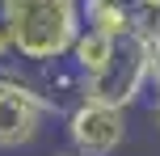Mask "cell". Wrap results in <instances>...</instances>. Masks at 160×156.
Segmentation results:
<instances>
[{
	"label": "cell",
	"mask_w": 160,
	"mask_h": 156,
	"mask_svg": "<svg viewBox=\"0 0 160 156\" xmlns=\"http://www.w3.org/2000/svg\"><path fill=\"white\" fill-rule=\"evenodd\" d=\"M0 25L13 59L30 72L68 63L84 34V0H0Z\"/></svg>",
	"instance_id": "cell-1"
},
{
	"label": "cell",
	"mask_w": 160,
	"mask_h": 156,
	"mask_svg": "<svg viewBox=\"0 0 160 156\" xmlns=\"http://www.w3.org/2000/svg\"><path fill=\"white\" fill-rule=\"evenodd\" d=\"M127 135H131L127 110H118V106L76 97L63 110V139H68V152H76V156H114L127 143Z\"/></svg>",
	"instance_id": "cell-2"
},
{
	"label": "cell",
	"mask_w": 160,
	"mask_h": 156,
	"mask_svg": "<svg viewBox=\"0 0 160 156\" xmlns=\"http://www.w3.org/2000/svg\"><path fill=\"white\" fill-rule=\"evenodd\" d=\"M148 89H152V47L139 42V38H131V42L118 47L110 72H105L101 80L84 84V97L105 101V106H118V110H131V106H139V101L148 97Z\"/></svg>",
	"instance_id": "cell-3"
},
{
	"label": "cell",
	"mask_w": 160,
	"mask_h": 156,
	"mask_svg": "<svg viewBox=\"0 0 160 156\" xmlns=\"http://www.w3.org/2000/svg\"><path fill=\"white\" fill-rule=\"evenodd\" d=\"M51 114H63L59 101L30 89H0V152H21L38 143Z\"/></svg>",
	"instance_id": "cell-4"
},
{
	"label": "cell",
	"mask_w": 160,
	"mask_h": 156,
	"mask_svg": "<svg viewBox=\"0 0 160 156\" xmlns=\"http://www.w3.org/2000/svg\"><path fill=\"white\" fill-rule=\"evenodd\" d=\"M84 30L131 42L139 34V0H84Z\"/></svg>",
	"instance_id": "cell-5"
},
{
	"label": "cell",
	"mask_w": 160,
	"mask_h": 156,
	"mask_svg": "<svg viewBox=\"0 0 160 156\" xmlns=\"http://www.w3.org/2000/svg\"><path fill=\"white\" fill-rule=\"evenodd\" d=\"M118 47H122V42L105 38V34H97V30H84L80 42L72 47V55H68V68L80 76V84H93V80H101V76L110 72Z\"/></svg>",
	"instance_id": "cell-6"
},
{
	"label": "cell",
	"mask_w": 160,
	"mask_h": 156,
	"mask_svg": "<svg viewBox=\"0 0 160 156\" xmlns=\"http://www.w3.org/2000/svg\"><path fill=\"white\" fill-rule=\"evenodd\" d=\"M152 93H160V42L152 47Z\"/></svg>",
	"instance_id": "cell-7"
},
{
	"label": "cell",
	"mask_w": 160,
	"mask_h": 156,
	"mask_svg": "<svg viewBox=\"0 0 160 156\" xmlns=\"http://www.w3.org/2000/svg\"><path fill=\"white\" fill-rule=\"evenodd\" d=\"M148 114H152V123L160 127V93H152V101H148Z\"/></svg>",
	"instance_id": "cell-8"
},
{
	"label": "cell",
	"mask_w": 160,
	"mask_h": 156,
	"mask_svg": "<svg viewBox=\"0 0 160 156\" xmlns=\"http://www.w3.org/2000/svg\"><path fill=\"white\" fill-rule=\"evenodd\" d=\"M51 156H76V152H51Z\"/></svg>",
	"instance_id": "cell-9"
}]
</instances>
